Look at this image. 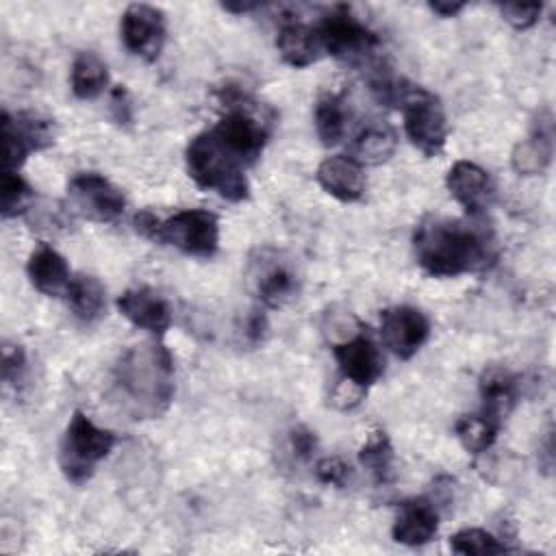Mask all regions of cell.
Segmentation results:
<instances>
[{
  "label": "cell",
  "instance_id": "30",
  "mask_svg": "<svg viewBox=\"0 0 556 556\" xmlns=\"http://www.w3.org/2000/svg\"><path fill=\"white\" fill-rule=\"evenodd\" d=\"M450 547H452V552L465 554V556H489V554L508 552V547L497 536H493L491 532H486L482 528L458 530L456 534H452Z\"/></svg>",
  "mask_w": 556,
  "mask_h": 556
},
{
  "label": "cell",
  "instance_id": "33",
  "mask_svg": "<svg viewBox=\"0 0 556 556\" xmlns=\"http://www.w3.org/2000/svg\"><path fill=\"white\" fill-rule=\"evenodd\" d=\"M26 376V354L22 345H4L2 350V378L11 387H22Z\"/></svg>",
  "mask_w": 556,
  "mask_h": 556
},
{
  "label": "cell",
  "instance_id": "18",
  "mask_svg": "<svg viewBox=\"0 0 556 556\" xmlns=\"http://www.w3.org/2000/svg\"><path fill=\"white\" fill-rule=\"evenodd\" d=\"M319 187L341 202H356L365 193V172L363 165L345 154L328 156L317 167Z\"/></svg>",
  "mask_w": 556,
  "mask_h": 556
},
{
  "label": "cell",
  "instance_id": "21",
  "mask_svg": "<svg viewBox=\"0 0 556 556\" xmlns=\"http://www.w3.org/2000/svg\"><path fill=\"white\" fill-rule=\"evenodd\" d=\"M482 413L504 424L506 415L519 402V378L502 367H489L480 376Z\"/></svg>",
  "mask_w": 556,
  "mask_h": 556
},
{
  "label": "cell",
  "instance_id": "32",
  "mask_svg": "<svg viewBox=\"0 0 556 556\" xmlns=\"http://www.w3.org/2000/svg\"><path fill=\"white\" fill-rule=\"evenodd\" d=\"M500 11H502V17L517 30H526L530 26H534L541 17V11H543V4L541 2H504L500 4Z\"/></svg>",
  "mask_w": 556,
  "mask_h": 556
},
{
  "label": "cell",
  "instance_id": "1",
  "mask_svg": "<svg viewBox=\"0 0 556 556\" xmlns=\"http://www.w3.org/2000/svg\"><path fill=\"white\" fill-rule=\"evenodd\" d=\"M415 258L434 278H456L486 269L495 256V239L480 222L426 217L413 235Z\"/></svg>",
  "mask_w": 556,
  "mask_h": 556
},
{
  "label": "cell",
  "instance_id": "22",
  "mask_svg": "<svg viewBox=\"0 0 556 556\" xmlns=\"http://www.w3.org/2000/svg\"><path fill=\"white\" fill-rule=\"evenodd\" d=\"M552 122H536L528 139L519 141L510 154L513 169L523 176L543 174L552 161Z\"/></svg>",
  "mask_w": 556,
  "mask_h": 556
},
{
  "label": "cell",
  "instance_id": "29",
  "mask_svg": "<svg viewBox=\"0 0 556 556\" xmlns=\"http://www.w3.org/2000/svg\"><path fill=\"white\" fill-rule=\"evenodd\" d=\"M35 202V189L17 172H2L0 178V213L4 219L26 213Z\"/></svg>",
  "mask_w": 556,
  "mask_h": 556
},
{
  "label": "cell",
  "instance_id": "25",
  "mask_svg": "<svg viewBox=\"0 0 556 556\" xmlns=\"http://www.w3.org/2000/svg\"><path fill=\"white\" fill-rule=\"evenodd\" d=\"M72 91L80 100H93L98 98L106 83H109V70L100 56L93 52H78L72 63Z\"/></svg>",
  "mask_w": 556,
  "mask_h": 556
},
{
  "label": "cell",
  "instance_id": "26",
  "mask_svg": "<svg viewBox=\"0 0 556 556\" xmlns=\"http://www.w3.org/2000/svg\"><path fill=\"white\" fill-rule=\"evenodd\" d=\"M348 126V111H345V100L341 93H326L317 100L315 104V130L319 141L326 148L337 146Z\"/></svg>",
  "mask_w": 556,
  "mask_h": 556
},
{
  "label": "cell",
  "instance_id": "12",
  "mask_svg": "<svg viewBox=\"0 0 556 556\" xmlns=\"http://www.w3.org/2000/svg\"><path fill=\"white\" fill-rule=\"evenodd\" d=\"M380 334L384 345L402 361L415 356L430 337V319L424 311L397 304L380 313Z\"/></svg>",
  "mask_w": 556,
  "mask_h": 556
},
{
  "label": "cell",
  "instance_id": "11",
  "mask_svg": "<svg viewBox=\"0 0 556 556\" xmlns=\"http://www.w3.org/2000/svg\"><path fill=\"white\" fill-rule=\"evenodd\" d=\"M119 33L124 48L132 56L152 63L159 59L165 43V15L152 4H128L122 15Z\"/></svg>",
  "mask_w": 556,
  "mask_h": 556
},
{
  "label": "cell",
  "instance_id": "35",
  "mask_svg": "<svg viewBox=\"0 0 556 556\" xmlns=\"http://www.w3.org/2000/svg\"><path fill=\"white\" fill-rule=\"evenodd\" d=\"M363 393H365L363 387H358V384H354V382L341 378V380L334 384V389H332V404H334L337 408H341V410L354 408V406L361 402Z\"/></svg>",
  "mask_w": 556,
  "mask_h": 556
},
{
  "label": "cell",
  "instance_id": "36",
  "mask_svg": "<svg viewBox=\"0 0 556 556\" xmlns=\"http://www.w3.org/2000/svg\"><path fill=\"white\" fill-rule=\"evenodd\" d=\"M289 441H291V450L295 452V456L300 458H311L315 447H317V439H315V432L308 430L306 426H295L289 434Z\"/></svg>",
  "mask_w": 556,
  "mask_h": 556
},
{
  "label": "cell",
  "instance_id": "10",
  "mask_svg": "<svg viewBox=\"0 0 556 556\" xmlns=\"http://www.w3.org/2000/svg\"><path fill=\"white\" fill-rule=\"evenodd\" d=\"M70 206L96 224H113L124 215L126 198L117 185L96 172H80L67 185Z\"/></svg>",
  "mask_w": 556,
  "mask_h": 556
},
{
  "label": "cell",
  "instance_id": "28",
  "mask_svg": "<svg viewBox=\"0 0 556 556\" xmlns=\"http://www.w3.org/2000/svg\"><path fill=\"white\" fill-rule=\"evenodd\" d=\"M393 445L387 437L384 430L376 428L367 434L365 443L361 445V452H358V460L365 469H369V473L374 476V480L378 484H387L393 480L395 471H393Z\"/></svg>",
  "mask_w": 556,
  "mask_h": 556
},
{
  "label": "cell",
  "instance_id": "31",
  "mask_svg": "<svg viewBox=\"0 0 556 556\" xmlns=\"http://www.w3.org/2000/svg\"><path fill=\"white\" fill-rule=\"evenodd\" d=\"M315 476L324 484L343 489L352 482L354 471H352L350 463H345L341 456H326L315 465Z\"/></svg>",
  "mask_w": 556,
  "mask_h": 556
},
{
  "label": "cell",
  "instance_id": "7",
  "mask_svg": "<svg viewBox=\"0 0 556 556\" xmlns=\"http://www.w3.org/2000/svg\"><path fill=\"white\" fill-rule=\"evenodd\" d=\"M154 241L172 245L182 254L211 258L219 248V219L204 208L178 211L167 219H159Z\"/></svg>",
  "mask_w": 556,
  "mask_h": 556
},
{
  "label": "cell",
  "instance_id": "8",
  "mask_svg": "<svg viewBox=\"0 0 556 556\" xmlns=\"http://www.w3.org/2000/svg\"><path fill=\"white\" fill-rule=\"evenodd\" d=\"M404 130L424 156H439L447 141V117L443 104L430 91L413 85L402 102Z\"/></svg>",
  "mask_w": 556,
  "mask_h": 556
},
{
  "label": "cell",
  "instance_id": "9",
  "mask_svg": "<svg viewBox=\"0 0 556 556\" xmlns=\"http://www.w3.org/2000/svg\"><path fill=\"white\" fill-rule=\"evenodd\" d=\"M2 172H17L30 152L50 148L56 139L54 119L39 113L2 111Z\"/></svg>",
  "mask_w": 556,
  "mask_h": 556
},
{
  "label": "cell",
  "instance_id": "2",
  "mask_svg": "<svg viewBox=\"0 0 556 556\" xmlns=\"http://www.w3.org/2000/svg\"><path fill=\"white\" fill-rule=\"evenodd\" d=\"M174 391V356L163 343L132 345L115 363L111 400L130 419L161 417Z\"/></svg>",
  "mask_w": 556,
  "mask_h": 556
},
{
  "label": "cell",
  "instance_id": "23",
  "mask_svg": "<svg viewBox=\"0 0 556 556\" xmlns=\"http://www.w3.org/2000/svg\"><path fill=\"white\" fill-rule=\"evenodd\" d=\"M397 148V135L389 124L382 122H369L365 124L352 143V159H356L361 165H380Z\"/></svg>",
  "mask_w": 556,
  "mask_h": 556
},
{
  "label": "cell",
  "instance_id": "38",
  "mask_svg": "<svg viewBox=\"0 0 556 556\" xmlns=\"http://www.w3.org/2000/svg\"><path fill=\"white\" fill-rule=\"evenodd\" d=\"M156 226H159V217H156L152 211H141V213L135 215V230H137L139 235H143L146 239H152V241H154Z\"/></svg>",
  "mask_w": 556,
  "mask_h": 556
},
{
  "label": "cell",
  "instance_id": "20",
  "mask_svg": "<svg viewBox=\"0 0 556 556\" xmlns=\"http://www.w3.org/2000/svg\"><path fill=\"white\" fill-rule=\"evenodd\" d=\"M276 48L282 61L289 63L291 67H306L315 63L321 54L317 28L298 20H287L280 24Z\"/></svg>",
  "mask_w": 556,
  "mask_h": 556
},
{
  "label": "cell",
  "instance_id": "3",
  "mask_svg": "<svg viewBox=\"0 0 556 556\" xmlns=\"http://www.w3.org/2000/svg\"><path fill=\"white\" fill-rule=\"evenodd\" d=\"M185 163L191 180L206 191H217L228 202H243L250 198V182L243 174V165L235 161L206 130L195 135L187 150Z\"/></svg>",
  "mask_w": 556,
  "mask_h": 556
},
{
  "label": "cell",
  "instance_id": "5",
  "mask_svg": "<svg viewBox=\"0 0 556 556\" xmlns=\"http://www.w3.org/2000/svg\"><path fill=\"white\" fill-rule=\"evenodd\" d=\"M115 432L96 426L85 413L74 410L59 447V465L72 484H85L98 463H102L115 445Z\"/></svg>",
  "mask_w": 556,
  "mask_h": 556
},
{
  "label": "cell",
  "instance_id": "13",
  "mask_svg": "<svg viewBox=\"0 0 556 556\" xmlns=\"http://www.w3.org/2000/svg\"><path fill=\"white\" fill-rule=\"evenodd\" d=\"M341 378L367 389L384 374V356L369 332H356L332 345Z\"/></svg>",
  "mask_w": 556,
  "mask_h": 556
},
{
  "label": "cell",
  "instance_id": "40",
  "mask_svg": "<svg viewBox=\"0 0 556 556\" xmlns=\"http://www.w3.org/2000/svg\"><path fill=\"white\" fill-rule=\"evenodd\" d=\"M258 7H263V4L261 2H224L222 4V9H226L230 13H250V11L258 9Z\"/></svg>",
  "mask_w": 556,
  "mask_h": 556
},
{
  "label": "cell",
  "instance_id": "37",
  "mask_svg": "<svg viewBox=\"0 0 556 556\" xmlns=\"http://www.w3.org/2000/svg\"><path fill=\"white\" fill-rule=\"evenodd\" d=\"M267 334V317L261 311H252L245 321V337L250 343H261Z\"/></svg>",
  "mask_w": 556,
  "mask_h": 556
},
{
  "label": "cell",
  "instance_id": "14",
  "mask_svg": "<svg viewBox=\"0 0 556 556\" xmlns=\"http://www.w3.org/2000/svg\"><path fill=\"white\" fill-rule=\"evenodd\" d=\"M447 189L452 198L471 215L480 217L495 195V182L491 174L471 163V161H456L447 172Z\"/></svg>",
  "mask_w": 556,
  "mask_h": 556
},
{
  "label": "cell",
  "instance_id": "27",
  "mask_svg": "<svg viewBox=\"0 0 556 556\" xmlns=\"http://www.w3.org/2000/svg\"><path fill=\"white\" fill-rule=\"evenodd\" d=\"M500 428H502V421L482 410L473 413V415H463L454 424V432H456L460 445L471 454L486 452L495 443Z\"/></svg>",
  "mask_w": 556,
  "mask_h": 556
},
{
  "label": "cell",
  "instance_id": "6",
  "mask_svg": "<svg viewBox=\"0 0 556 556\" xmlns=\"http://www.w3.org/2000/svg\"><path fill=\"white\" fill-rule=\"evenodd\" d=\"M315 28L321 50L345 63H361L380 46L378 35L348 4H334Z\"/></svg>",
  "mask_w": 556,
  "mask_h": 556
},
{
  "label": "cell",
  "instance_id": "16",
  "mask_svg": "<svg viewBox=\"0 0 556 556\" xmlns=\"http://www.w3.org/2000/svg\"><path fill=\"white\" fill-rule=\"evenodd\" d=\"M439 530V510L437 504L428 497H410L397 504L395 521L391 528L393 541L417 547L434 539Z\"/></svg>",
  "mask_w": 556,
  "mask_h": 556
},
{
  "label": "cell",
  "instance_id": "15",
  "mask_svg": "<svg viewBox=\"0 0 556 556\" xmlns=\"http://www.w3.org/2000/svg\"><path fill=\"white\" fill-rule=\"evenodd\" d=\"M250 274L258 300L269 308H280L298 293V276L293 267L276 254L265 256L263 252L258 261H252Z\"/></svg>",
  "mask_w": 556,
  "mask_h": 556
},
{
  "label": "cell",
  "instance_id": "34",
  "mask_svg": "<svg viewBox=\"0 0 556 556\" xmlns=\"http://www.w3.org/2000/svg\"><path fill=\"white\" fill-rule=\"evenodd\" d=\"M109 111H111V117L115 119V124H119V126H128L132 122V104H130V96H128L126 87L117 85L111 91Z\"/></svg>",
  "mask_w": 556,
  "mask_h": 556
},
{
  "label": "cell",
  "instance_id": "24",
  "mask_svg": "<svg viewBox=\"0 0 556 556\" xmlns=\"http://www.w3.org/2000/svg\"><path fill=\"white\" fill-rule=\"evenodd\" d=\"M65 295L74 317L80 319L83 324L98 321L106 311V291L96 276H89V274L74 276L70 280Z\"/></svg>",
  "mask_w": 556,
  "mask_h": 556
},
{
  "label": "cell",
  "instance_id": "19",
  "mask_svg": "<svg viewBox=\"0 0 556 556\" xmlns=\"http://www.w3.org/2000/svg\"><path fill=\"white\" fill-rule=\"evenodd\" d=\"M26 274H28L33 287L39 293L50 295V298L65 293L70 287V280H72L65 256L46 243L37 245L33 250V254L28 256Z\"/></svg>",
  "mask_w": 556,
  "mask_h": 556
},
{
  "label": "cell",
  "instance_id": "4",
  "mask_svg": "<svg viewBox=\"0 0 556 556\" xmlns=\"http://www.w3.org/2000/svg\"><path fill=\"white\" fill-rule=\"evenodd\" d=\"M224 100L228 109L211 132L217 137L222 148L243 167L254 165L269 139V122L258 115L256 102H252L241 91L224 96Z\"/></svg>",
  "mask_w": 556,
  "mask_h": 556
},
{
  "label": "cell",
  "instance_id": "17",
  "mask_svg": "<svg viewBox=\"0 0 556 556\" xmlns=\"http://www.w3.org/2000/svg\"><path fill=\"white\" fill-rule=\"evenodd\" d=\"M119 313L152 334H163L172 326V308L163 295L148 287L128 289L117 298Z\"/></svg>",
  "mask_w": 556,
  "mask_h": 556
},
{
  "label": "cell",
  "instance_id": "39",
  "mask_svg": "<svg viewBox=\"0 0 556 556\" xmlns=\"http://www.w3.org/2000/svg\"><path fill=\"white\" fill-rule=\"evenodd\" d=\"M428 7L441 17H454L458 11L465 9V2H430Z\"/></svg>",
  "mask_w": 556,
  "mask_h": 556
}]
</instances>
